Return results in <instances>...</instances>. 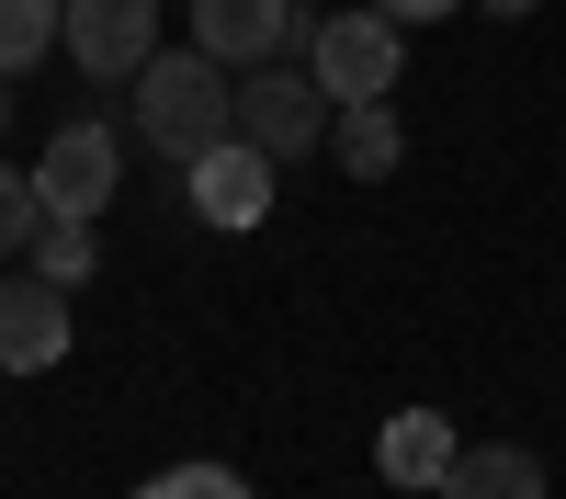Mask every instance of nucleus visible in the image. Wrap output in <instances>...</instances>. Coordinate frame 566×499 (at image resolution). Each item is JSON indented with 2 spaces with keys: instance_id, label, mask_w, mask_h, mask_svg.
<instances>
[{
  "instance_id": "1",
  "label": "nucleus",
  "mask_w": 566,
  "mask_h": 499,
  "mask_svg": "<svg viewBox=\"0 0 566 499\" xmlns=\"http://www.w3.org/2000/svg\"><path fill=\"white\" fill-rule=\"evenodd\" d=\"M216 136H239V91H227V58L205 45H159L148 69H136V148H159L193 170Z\"/></svg>"
},
{
  "instance_id": "2",
  "label": "nucleus",
  "mask_w": 566,
  "mask_h": 499,
  "mask_svg": "<svg viewBox=\"0 0 566 499\" xmlns=\"http://www.w3.org/2000/svg\"><path fill=\"white\" fill-rule=\"evenodd\" d=\"M397 58H408V23H386L374 0H363V12H317L306 23V69H317L328 103H386Z\"/></svg>"
},
{
  "instance_id": "3",
  "label": "nucleus",
  "mask_w": 566,
  "mask_h": 499,
  "mask_svg": "<svg viewBox=\"0 0 566 499\" xmlns=\"http://www.w3.org/2000/svg\"><path fill=\"white\" fill-rule=\"evenodd\" d=\"M317 69H239V136L272 159H306L317 148Z\"/></svg>"
},
{
  "instance_id": "4",
  "label": "nucleus",
  "mask_w": 566,
  "mask_h": 499,
  "mask_svg": "<svg viewBox=\"0 0 566 499\" xmlns=\"http://www.w3.org/2000/svg\"><path fill=\"white\" fill-rule=\"evenodd\" d=\"M114 170H125L114 125H57L45 159H34V194H45V216H103L114 205Z\"/></svg>"
},
{
  "instance_id": "5",
  "label": "nucleus",
  "mask_w": 566,
  "mask_h": 499,
  "mask_svg": "<svg viewBox=\"0 0 566 499\" xmlns=\"http://www.w3.org/2000/svg\"><path fill=\"white\" fill-rule=\"evenodd\" d=\"M69 58L91 80H136L159 58V0H69Z\"/></svg>"
},
{
  "instance_id": "6",
  "label": "nucleus",
  "mask_w": 566,
  "mask_h": 499,
  "mask_svg": "<svg viewBox=\"0 0 566 499\" xmlns=\"http://www.w3.org/2000/svg\"><path fill=\"white\" fill-rule=\"evenodd\" d=\"M193 216L227 227V239H239V227H261V216H272V148H250V136H216V148L193 159Z\"/></svg>"
},
{
  "instance_id": "7",
  "label": "nucleus",
  "mask_w": 566,
  "mask_h": 499,
  "mask_svg": "<svg viewBox=\"0 0 566 499\" xmlns=\"http://www.w3.org/2000/svg\"><path fill=\"white\" fill-rule=\"evenodd\" d=\"M45 363H69V284H0V375H45Z\"/></svg>"
},
{
  "instance_id": "8",
  "label": "nucleus",
  "mask_w": 566,
  "mask_h": 499,
  "mask_svg": "<svg viewBox=\"0 0 566 499\" xmlns=\"http://www.w3.org/2000/svg\"><path fill=\"white\" fill-rule=\"evenodd\" d=\"M283 34H306L295 0H193V45H205V58H227V69H272Z\"/></svg>"
},
{
  "instance_id": "9",
  "label": "nucleus",
  "mask_w": 566,
  "mask_h": 499,
  "mask_svg": "<svg viewBox=\"0 0 566 499\" xmlns=\"http://www.w3.org/2000/svg\"><path fill=\"white\" fill-rule=\"evenodd\" d=\"M453 454H464V443H453V420H431V408H397V420L374 432V466H386L397 488H442Z\"/></svg>"
},
{
  "instance_id": "10",
  "label": "nucleus",
  "mask_w": 566,
  "mask_h": 499,
  "mask_svg": "<svg viewBox=\"0 0 566 499\" xmlns=\"http://www.w3.org/2000/svg\"><path fill=\"white\" fill-rule=\"evenodd\" d=\"M442 499H544V454L533 443H464Z\"/></svg>"
},
{
  "instance_id": "11",
  "label": "nucleus",
  "mask_w": 566,
  "mask_h": 499,
  "mask_svg": "<svg viewBox=\"0 0 566 499\" xmlns=\"http://www.w3.org/2000/svg\"><path fill=\"white\" fill-rule=\"evenodd\" d=\"M328 148H340V170H352V181H386V170H397V114H386V103H340Z\"/></svg>"
},
{
  "instance_id": "12",
  "label": "nucleus",
  "mask_w": 566,
  "mask_h": 499,
  "mask_svg": "<svg viewBox=\"0 0 566 499\" xmlns=\"http://www.w3.org/2000/svg\"><path fill=\"white\" fill-rule=\"evenodd\" d=\"M34 272L80 295L91 272H103V239H91V216H34Z\"/></svg>"
},
{
  "instance_id": "13",
  "label": "nucleus",
  "mask_w": 566,
  "mask_h": 499,
  "mask_svg": "<svg viewBox=\"0 0 566 499\" xmlns=\"http://www.w3.org/2000/svg\"><path fill=\"white\" fill-rule=\"evenodd\" d=\"M45 34H69V0H0V80L45 58Z\"/></svg>"
},
{
  "instance_id": "14",
  "label": "nucleus",
  "mask_w": 566,
  "mask_h": 499,
  "mask_svg": "<svg viewBox=\"0 0 566 499\" xmlns=\"http://www.w3.org/2000/svg\"><path fill=\"white\" fill-rule=\"evenodd\" d=\"M34 216H45L34 170H12V159H0V261H12V250H34Z\"/></svg>"
},
{
  "instance_id": "15",
  "label": "nucleus",
  "mask_w": 566,
  "mask_h": 499,
  "mask_svg": "<svg viewBox=\"0 0 566 499\" xmlns=\"http://www.w3.org/2000/svg\"><path fill=\"white\" fill-rule=\"evenodd\" d=\"M136 499H250V477H227V466H170V477H148Z\"/></svg>"
},
{
  "instance_id": "16",
  "label": "nucleus",
  "mask_w": 566,
  "mask_h": 499,
  "mask_svg": "<svg viewBox=\"0 0 566 499\" xmlns=\"http://www.w3.org/2000/svg\"><path fill=\"white\" fill-rule=\"evenodd\" d=\"M374 12H386V23H442L453 0H374Z\"/></svg>"
},
{
  "instance_id": "17",
  "label": "nucleus",
  "mask_w": 566,
  "mask_h": 499,
  "mask_svg": "<svg viewBox=\"0 0 566 499\" xmlns=\"http://www.w3.org/2000/svg\"><path fill=\"white\" fill-rule=\"evenodd\" d=\"M488 12H499V23H522V12H533V0H488Z\"/></svg>"
},
{
  "instance_id": "18",
  "label": "nucleus",
  "mask_w": 566,
  "mask_h": 499,
  "mask_svg": "<svg viewBox=\"0 0 566 499\" xmlns=\"http://www.w3.org/2000/svg\"><path fill=\"white\" fill-rule=\"evenodd\" d=\"M0 125H12V91H0Z\"/></svg>"
}]
</instances>
